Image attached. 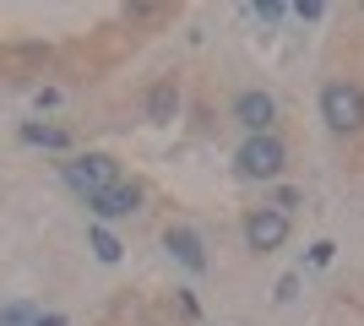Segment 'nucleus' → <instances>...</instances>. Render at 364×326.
<instances>
[{"label": "nucleus", "mask_w": 364, "mask_h": 326, "mask_svg": "<svg viewBox=\"0 0 364 326\" xmlns=\"http://www.w3.org/2000/svg\"><path fill=\"white\" fill-rule=\"evenodd\" d=\"M60 174H65V185L76 190V196H104L109 185H120V163L109 153H76V158H65L60 163Z\"/></svg>", "instance_id": "f257e3e1"}, {"label": "nucleus", "mask_w": 364, "mask_h": 326, "mask_svg": "<svg viewBox=\"0 0 364 326\" xmlns=\"http://www.w3.org/2000/svg\"><path fill=\"white\" fill-rule=\"evenodd\" d=\"M321 120L332 125V131H364V87L326 82L321 87Z\"/></svg>", "instance_id": "f03ea898"}, {"label": "nucleus", "mask_w": 364, "mask_h": 326, "mask_svg": "<svg viewBox=\"0 0 364 326\" xmlns=\"http://www.w3.org/2000/svg\"><path fill=\"white\" fill-rule=\"evenodd\" d=\"M234 163H240L245 180H277V174H283V163H289V147L267 131V136H250V141H245Z\"/></svg>", "instance_id": "7ed1b4c3"}, {"label": "nucleus", "mask_w": 364, "mask_h": 326, "mask_svg": "<svg viewBox=\"0 0 364 326\" xmlns=\"http://www.w3.org/2000/svg\"><path fill=\"white\" fill-rule=\"evenodd\" d=\"M283 239H289V212H277V207H256V212L245 217V245H250V250L267 256V250H277Z\"/></svg>", "instance_id": "20e7f679"}, {"label": "nucleus", "mask_w": 364, "mask_h": 326, "mask_svg": "<svg viewBox=\"0 0 364 326\" xmlns=\"http://www.w3.org/2000/svg\"><path fill=\"white\" fill-rule=\"evenodd\" d=\"M234 120H240L250 136H267V131H272V120H277L272 93H240V98H234Z\"/></svg>", "instance_id": "39448f33"}, {"label": "nucleus", "mask_w": 364, "mask_h": 326, "mask_svg": "<svg viewBox=\"0 0 364 326\" xmlns=\"http://www.w3.org/2000/svg\"><path fill=\"white\" fill-rule=\"evenodd\" d=\"M87 207L104 217V223H109V217H131L141 207V185H136V180H120V185H109L104 196H92Z\"/></svg>", "instance_id": "423d86ee"}, {"label": "nucleus", "mask_w": 364, "mask_h": 326, "mask_svg": "<svg viewBox=\"0 0 364 326\" xmlns=\"http://www.w3.org/2000/svg\"><path fill=\"white\" fill-rule=\"evenodd\" d=\"M164 245H168V256H174L185 272H207V245H201L196 229H168Z\"/></svg>", "instance_id": "0eeeda50"}, {"label": "nucleus", "mask_w": 364, "mask_h": 326, "mask_svg": "<svg viewBox=\"0 0 364 326\" xmlns=\"http://www.w3.org/2000/svg\"><path fill=\"white\" fill-rule=\"evenodd\" d=\"M22 141H28V147H49V153H65V147H71V136H65L60 125H38V120L22 125Z\"/></svg>", "instance_id": "6e6552de"}, {"label": "nucleus", "mask_w": 364, "mask_h": 326, "mask_svg": "<svg viewBox=\"0 0 364 326\" xmlns=\"http://www.w3.org/2000/svg\"><path fill=\"white\" fill-rule=\"evenodd\" d=\"M174 109H180V93H174V82H158V87H152L147 93V120H174Z\"/></svg>", "instance_id": "1a4fd4ad"}, {"label": "nucleus", "mask_w": 364, "mask_h": 326, "mask_svg": "<svg viewBox=\"0 0 364 326\" xmlns=\"http://www.w3.org/2000/svg\"><path fill=\"white\" fill-rule=\"evenodd\" d=\"M87 245H92V256H98V261H120V239H114L109 229H92Z\"/></svg>", "instance_id": "9d476101"}, {"label": "nucleus", "mask_w": 364, "mask_h": 326, "mask_svg": "<svg viewBox=\"0 0 364 326\" xmlns=\"http://www.w3.org/2000/svg\"><path fill=\"white\" fill-rule=\"evenodd\" d=\"M38 315H33V305H6L0 310V326H33Z\"/></svg>", "instance_id": "9b49d317"}, {"label": "nucleus", "mask_w": 364, "mask_h": 326, "mask_svg": "<svg viewBox=\"0 0 364 326\" xmlns=\"http://www.w3.org/2000/svg\"><path fill=\"white\" fill-rule=\"evenodd\" d=\"M332 239H316V245H310V261H316V266H326V261H332Z\"/></svg>", "instance_id": "f8f14e48"}, {"label": "nucleus", "mask_w": 364, "mask_h": 326, "mask_svg": "<svg viewBox=\"0 0 364 326\" xmlns=\"http://www.w3.org/2000/svg\"><path fill=\"white\" fill-rule=\"evenodd\" d=\"M294 11H299V16H304V22H316V16H321V11H326V6H321V0H304V6H294Z\"/></svg>", "instance_id": "ddd939ff"}, {"label": "nucleus", "mask_w": 364, "mask_h": 326, "mask_svg": "<svg viewBox=\"0 0 364 326\" xmlns=\"http://www.w3.org/2000/svg\"><path fill=\"white\" fill-rule=\"evenodd\" d=\"M272 207H277V212H289V207H299V190H277V202H272Z\"/></svg>", "instance_id": "4468645a"}, {"label": "nucleus", "mask_w": 364, "mask_h": 326, "mask_svg": "<svg viewBox=\"0 0 364 326\" xmlns=\"http://www.w3.org/2000/svg\"><path fill=\"white\" fill-rule=\"evenodd\" d=\"M294 288H299V278H283V283H277V305H289Z\"/></svg>", "instance_id": "2eb2a0df"}, {"label": "nucleus", "mask_w": 364, "mask_h": 326, "mask_svg": "<svg viewBox=\"0 0 364 326\" xmlns=\"http://www.w3.org/2000/svg\"><path fill=\"white\" fill-rule=\"evenodd\" d=\"M33 326H65V315H38Z\"/></svg>", "instance_id": "dca6fc26"}]
</instances>
